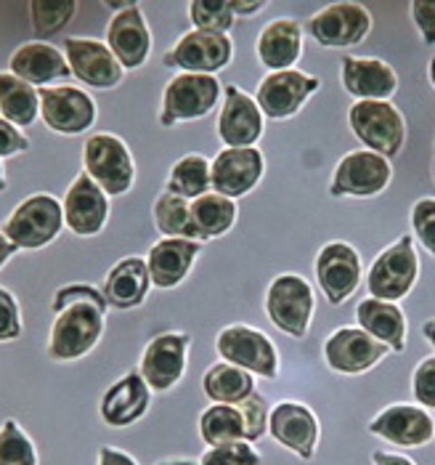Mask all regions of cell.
I'll list each match as a JSON object with an SVG mask.
<instances>
[{
	"instance_id": "1",
	"label": "cell",
	"mask_w": 435,
	"mask_h": 465,
	"mask_svg": "<svg viewBox=\"0 0 435 465\" xmlns=\"http://www.w3.org/2000/svg\"><path fill=\"white\" fill-rule=\"evenodd\" d=\"M51 309L56 320L51 324L48 357L56 361H77L88 357L104 335L109 309L104 292L93 285L72 282L56 290Z\"/></svg>"
},
{
	"instance_id": "2",
	"label": "cell",
	"mask_w": 435,
	"mask_h": 465,
	"mask_svg": "<svg viewBox=\"0 0 435 465\" xmlns=\"http://www.w3.org/2000/svg\"><path fill=\"white\" fill-rule=\"evenodd\" d=\"M64 229V208L53 194H33L22 200L8 221L3 223V234L19 251H40L51 245Z\"/></svg>"
},
{
	"instance_id": "3",
	"label": "cell",
	"mask_w": 435,
	"mask_h": 465,
	"mask_svg": "<svg viewBox=\"0 0 435 465\" xmlns=\"http://www.w3.org/2000/svg\"><path fill=\"white\" fill-rule=\"evenodd\" d=\"M417 280H420V255L414 248V237L403 234L372 261L366 287L372 298L399 303L401 298H406L414 290Z\"/></svg>"
},
{
	"instance_id": "4",
	"label": "cell",
	"mask_w": 435,
	"mask_h": 465,
	"mask_svg": "<svg viewBox=\"0 0 435 465\" xmlns=\"http://www.w3.org/2000/svg\"><path fill=\"white\" fill-rule=\"evenodd\" d=\"M82 171L107 192V197L128 194L136 181L133 154L114 134H93L82 143Z\"/></svg>"
},
{
	"instance_id": "5",
	"label": "cell",
	"mask_w": 435,
	"mask_h": 465,
	"mask_svg": "<svg viewBox=\"0 0 435 465\" xmlns=\"http://www.w3.org/2000/svg\"><path fill=\"white\" fill-rule=\"evenodd\" d=\"M316 312V295L300 274H279L266 290V314L290 338H305Z\"/></svg>"
},
{
	"instance_id": "6",
	"label": "cell",
	"mask_w": 435,
	"mask_h": 465,
	"mask_svg": "<svg viewBox=\"0 0 435 465\" xmlns=\"http://www.w3.org/2000/svg\"><path fill=\"white\" fill-rule=\"evenodd\" d=\"M220 94L223 88L216 74H191V72L176 74L162 91L160 125L173 128L179 123L208 117L218 107Z\"/></svg>"
},
{
	"instance_id": "7",
	"label": "cell",
	"mask_w": 435,
	"mask_h": 465,
	"mask_svg": "<svg viewBox=\"0 0 435 465\" xmlns=\"http://www.w3.org/2000/svg\"><path fill=\"white\" fill-rule=\"evenodd\" d=\"M348 125L363 149L388 160L401 154L406 143V120L391 102H356L348 109Z\"/></svg>"
},
{
	"instance_id": "8",
	"label": "cell",
	"mask_w": 435,
	"mask_h": 465,
	"mask_svg": "<svg viewBox=\"0 0 435 465\" xmlns=\"http://www.w3.org/2000/svg\"><path fill=\"white\" fill-rule=\"evenodd\" d=\"M218 357L250 375H260L266 381H276L279 375V351L274 341L255 330L250 324H228L216 338Z\"/></svg>"
},
{
	"instance_id": "9",
	"label": "cell",
	"mask_w": 435,
	"mask_h": 465,
	"mask_svg": "<svg viewBox=\"0 0 435 465\" xmlns=\"http://www.w3.org/2000/svg\"><path fill=\"white\" fill-rule=\"evenodd\" d=\"M393 181V168L391 160L369 152V149H356L348 152L334 173H332V183H329V194L332 197H377L380 192L388 189V183Z\"/></svg>"
},
{
	"instance_id": "10",
	"label": "cell",
	"mask_w": 435,
	"mask_h": 465,
	"mask_svg": "<svg viewBox=\"0 0 435 465\" xmlns=\"http://www.w3.org/2000/svg\"><path fill=\"white\" fill-rule=\"evenodd\" d=\"M40 91V117L62 136H80L96 123V102L88 91L77 85H48Z\"/></svg>"
},
{
	"instance_id": "11",
	"label": "cell",
	"mask_w": 435,
	"mask_h": 465,
	"mask_svg": "<svg viewBox=\"0 0 435 465\" xmlns=\"http://www.w3.org/2000/svg\"><path fill=\"white\" fill-rule=\"evenodd\" d=\"M308 35L324 48H351L372 33V14L362 3H332L308 19Z\"/></svg>"
},
{
	"instance_id": "12",
	"label": "cell",
	"mask_w": 435,
	"mask_h": 465,
	"mask_svg": "<svg viewBox=\"0 0 435 465\" xmlns=\"http://www.w3.org/2000/svg\"><path fill=\"white\" fill-rule=\"evenodd\" d=\"M234 59V43L228 35L191 30L165 54L162 64L170 70L191 72V74H216L226 70Z\"/></svg>"
},
{
	"instance_id": "13",
	"label": "cell",
	"mask_w": 435,
	"mask_h": 465,
	"mask_svg": "<svg viewBox=\"0 0 435 465\" xmlns=\"http://www.w3.org/2000/svg\"><path fill=\"white\" fill-rule=\"evenodd\" d=\"M319 77L300 70L268 72L255 94V102L268 120H290L319 91Z\"/></svg>"
},
{
	"instance_id": "14",
	"label": "cell",
	"mask_w": 435,
	"mask_h": 465,
	"mask_svg": "<svg viewBox=\"0 0 435 465\" xmlns=\"http://www.w3.org/2000/svg\"><path fill=\"white\" fill-rule=\"evenodd\" d=\"M188 346H191L188 332H162L146 343L139 372L154 394H165L181 383Z\"/></svg>"
},
{
	"instance_id": "15",
	"label": "cell",
	"mask_w": 435,
	"mask_h": 465,
	"mask_svg": "<svg viewBox=\"0 0 435 465\" xmlns=\"http://www.w3.org/2000/svg\"><path fill=\"white\" fill-rule=\"evenodd\" d=\"M391 354V349L362 327H337L324 341L326 367L337 375H363Z\"/></svg>"
},
{
	"instance_id": "16",
	"label": "cell",
	"mask_w": 435,
	"mask_h": 465,
	"mask_svg": "<svg viewBox=\"0 0 435 465\" xmlns=\"http://www.w3.org/2000/svg\"><path fill=\"white\" fill-rule=\"evenodd\" d=\"M266 173V157L257 146L220 149L210 160V183L213 192L228 200L247 197Z\"/></svg>"
},
{
	"instance_id": "17",
	"label": "cell",
	"mask_w": 435,
	"mask_h": 465,
	"mask_svg": "<svg viewBox=\"0 0 435 465\" xmlns=\"http://www.w3.org/2000/svg\"><path fill=\"white\" fill-rule=\"evenodd\" d=\"M316 282L332 306H343L362 285V258L348 242H326L316 255Z\"/></svg>"
},
{
	"instance_id": "18",
	"label": "cell",
	"mask_w": 435,
	"mask_h": 465,
	"mask_svg": "<svg viewBox=\"0 0 435 465\" xmlns=\"http://www.w3.org/2000/svg\"><path fill=\"white\" fill-rule=\"evenodd\" d=\"M268 433L274 436L276 444H282L285 450L295 452L303 460H311L316 455L319 447V418L308 404L285 399L276 407H271L268 415Z\"/></svg>"
},
{
	"instance_id": "19",
	"label": "cell",
	"mask_w": 435,
	"mask_h": 465,
	"mask_svg": "<svg viewBox=\"0 0 435 465\" xmlns=\"http://www.w3.org/2000/svg\"><path fill=\"white\" fill-rule=\"evenodd\" d=\"M64 59L70 64L72 77L85 83L88 88L109 91L122 83V64L114 59L107 43L93 37H67L64 40Z\"/></svg>"
},
{
	"instance_id": "20",
	"label": "cell",
	"mask_w": 435,
	"mask_h": 465,
	"mask_svg": "<svg viewBox=\"0 0 435 465\" xmlns=\"http://www.w3.org/2000/svg\"><path fill=\"white\" fill-rule=\"evenodd\" d=\"M266 117L250 94H245L237 85L223 88V107L218 114V139L226 143V149H242L255 146L263 139Z\"/></svg>"
},
{
	"instance_id": "21",
	"label": "cell",
	"mask_w": 435,
	"mask_h": 465,
	"mask_svg": "<svg viewBox=\"0 0 435 465\" xmlns=\"http://www.w3.org/2000/svg\"><path fill=\"white\" fill-rule=\"evenodd\" d=\"M366 429L396 447H425L435 436V420L430 410L420 404H391Z\"/></svg>"
},
{
	"instance_id": "22",
	"label": "cell",
	"mask_w": 435,
	"mask_h": 465,
	"mask_svg": "<svg viewBox=\"0 0 435 465\" xmlns=\"http://www.w3.org/2000/svg\"><path fill=\"white\" fill-rule=\"evenodd\" d=\"M64 223L77 237H96L104 232L109 221V197L107 192L91 179L85 171L77 173L72 186L67 189V197L62 203Z\"/></svg>"
},
{
	"instance_id": "23",
	"label": "cell",
	"mask_w": 435,
	"mask_h": 465,
	"mask_svg": "<svg viewBox=\"0 0 435 465\" xmlns=\"http://www.w3.org/2000/svg\"><path fill=\"white\" fill-rule=\"evenodd\" d=\"M340 83L356 102H391L399 91L396 70L377 56H345L340 64Z\"/></svg>"
},
{
	"instance_id": "24",
	"label": "cell",
	"mask_w": 435,
	"mask_h": 465,
	"mask_svg": "<svg viewBox=\"0 0 435 465\" xmlns=\"http://www.w3.org/2000/svg\"><path fill=\"white\" fill-rule=\"evenodd\" d=\"M107 45L122 70L144 67L151 51V33L146 27L144 11L139 3H130L125 11L111 14L107 27Z\"/></svg>"
},
{
	"instance_id": "25",
	"label": "cell",
	"mask_w": 435,
	"mask_h": 465,
	"mask_svg": "<svg viewBox=\"0 0 435 465\" xmlns=\"http://www.w3.org/2000/svg\"><path fill=\"white\" fill-rule=\"evenodd\" d=\"M149 404H151V389L146 386L141 372H125L104 391L99 412L109 429H128L144 418Z\"/></svg>"
},
{
	"instance_id": "26",
	"label": "cell",
	"mask_w": 435,
	"mask_h": 465,
	"mask_svg": "<svg viewBox=\"0 0 435 465\" xmlns=\"http://www.w3.org/2000/svg\"><path fill=\"white\" fill-rule=\"evenodd\" d=\"M8 72L35 88H48L51 83L67 80L72 74L64 54L45 40H33V43L19 45L8 59Z\"/></svg>"
},
{
	"instance_id": "27",
	"label": "cell",
	"mask_w": 435,
	"mask_h": 465,
	"mask_svg": "<svg viewBox=\"0 0 435 465\" xmlns=\"http://www.w3.org/2000/svg\"><path fill=\"white\" fill-rule=\"evenodd\" d=\"M199 252H202V242H197V240L165 237V240L154 242L146 255L151 285L160 290H173L181 285Z\"/></svg>"
},
{
	"instance_id": "28",
	"label": "cell",
	"mask_w": 435,
	"mask_h": 465,
	"mask_svg": "<svg viewBox=\"0 0 435 465\" xmlns=\"http://www.w3.org/2000/svg\"><path fill=\"white\" fill-rule=\"evenodd\" d=\"M255 54L268 72L295 70L303 56V25L290 16L268 22L257 35Z\"/></svg>"
},
{
	"instance_id": "29",
	"label": "cell",
	"mask_w": 435,
	"mask_h": 465,
	"mask_svg": "<svg viewBox=\"0 0 435 465\" xmlns=\"http://www.w3.org/2000/svg\"><path fill=\"white\" fill-rule=\"evenodd\" d=\"M149 287H151V277H149L146 258L128 255L109 269L102 292H104L107 306L128 312V309H139L144 303Z\"/></svg>"
},
{
	"instance_id": "30",
	"label": "cell",
	"mask_w": 435,
	"mask_h": 465,
	"mask_svg": "<svg viewBox=\"0 0 435 465\" xmlns=\"http://www.w3.org/2000/svg\"><path fill=\"white\" fill-rule=\"evenodd\" d=\"M356 322L366 335L385 343L391 351L406 349V317L399 303L380 301V298H363L356 306Z\"/></svg>"
},
{
	"instance_id": "31",
	"label": "cell",
	"mask_w": 435,
	"mask_h": 465,
	"mask_svg": "<svg viewBox=\"0 0 435 465\" xmlns=\"http://www.w3.org/2000/svg\"><path fill=\"white\" fill-rule=\"evenodd\" d=\"M40 114V91L11 72H0V117L16 128L33 125Z\"/></svg>"
},
{
	"instance_id": "32",
	"label": "cell",
	"mask_w": 435,
	"mask_h": 465,
	"mask_svg": "<svg viewBox=\"0 0 435 465\" xmlns=\"http://www.w3.org/2000/svg\"><path fill=\"white\" fill-rule=\"evenodd\" d=\"M191 221H194L199 242L218 240L226 232H231V226L237 223V203L223 194L208 192V194L191 200Z\"/></svg>"
},
{
	"instance_id": "33",
	"label": "cell",
	"mask_w": 435,
	"mask_h": 465,
	"mask_svg": "<svg viewBox=\"0 0 435 465\" xmlns=\"http://www.w3.org/2000/svg\"><path fill=\"white\" fill-rule=\"evenodd\" d=\"M202 391L216 404H239L257 389H255V378L247 370H239L228 361H218L205 372Z\"/></svg>"
},
{
	"instance_id": "34",
	"label": "cell",
	"mask_w": 435,
	"mask_h": 465,
	"mask_svg": "<svg viewBox=\"0 0 435 465\" xmlns=\"http://www.w3.org/2000/svg\"><path fill=\"white\" fill-rule=\"evenodd\" d=\"M213 189L210 183V160L199 152H188L181 160L173 163L170 176L165 183V192L179 194L183 200H197L202 194H208Z\"/></svg>"
},
{
	"instance_id": "35",
	"label": "cell",
	"mask_w": 435,
	"mask_h": 465,
	"mask_svg": "<svg viewBox=\"0 0 435 465\" xmlns=\"http://www.w3.org/2000/svg\"><path fill=\"white\" fill-rule=\"evenodd\" d=\"M199 436L210 447L245 439V418H242V410L237 404H210L199 415Z\"/></svg>"
},
{
	"instance_id": "36",
	"label": "cell",
	"mask_w": 435,
	"mask_h": 465,
	"mask_svg": "<svg viewBox=\"0 0 435 465\" xmlns=\"http://www.w3.org/2000/svg\"><path fill=\"white\" fill-rule=\"evenodd\" d=\"M151 215H154L157 229H160L165 237L197 240V229H194V221H191V203L179 197V194L162 192V194L154 200ZM197 242H199V240H197Z\"/></svg>"
},
{
	"instance_id": "37",
	"label": "cell",
	"mask_w": 435,
	"mask_h": 465,
	"mask_svg": "<svg viewBox=\"0 0 435 465\" xmlns=\"http://www.w3.org/2000/svg\"><path fill=\"white\" fill-rule=\"evenodd\" d=\"M77 3L74 0H33L30 3V25L33 35L51 37L62 33L72 22Z\"/></svg>"
},
{
	"instance_id": "38",
	"label": "cell",
	"mask_w": 435,
	"mask_h": 465,
	"mask_svg": "<svg viewBox=\"0 0 435 465\" xmlns=\"http://www.w3.org/2000/svg\"><path fill=\"white\" fill-rule=\"evenodd\" d=\"M0 465H37L35 441L14 418L0 426Z\"/></svg>"
},
{
	"instance_id": "39",
	"label": "cell",
	"mask_w": 435,
	"mask_h": 465,
	"mask_svg": "<svg viewBox=\"0 0 435 465\" xmlns=\"http://www.w3.org/2000/svg\"><path fill=\"white\" fill-rule=\"evenodd\" d=\"M188 19L194 30L220 33V35H228V30L237 22L228 0H194L188 3Z\"/></svg>"
},
{
	"instance_id": "40",
	"label": "cell",
	"mask_w": 435,
	"mask_h": 465,
	"mask_svg": "<svg viewBox=\"0 0 435 465\" xmlns=\"http://www.w3.org/2000/svg\"><path fill=\"white\" fill-rule=\"evenodd\" d=\"M199 465H260V452L255 450L250 441L239 439V441H226L210 447Z\"/></svg>"
},
{
	"instance_id": "41",
	"label": "cell",
	"mask_w": 435,
	"mask_h": 465,
	"mask_svg": "<svg viewBox=\"0 0 435 465\" xmlns=\"http://www.w3.org/2000/svg\"><path fill=\"white\" fill-rule=\"evenodd\" d=\"M242 410V418H245V439L253 444L260 441L266 433H268V415H271V407H268V399L255 391L253 396H247L245 401L237 404Z\"/></svg>"
},
{
	"instance_id": "42",
	"label": "cell",
	"mask_w": 435,
	"mask_h": 465,
	"mask_svg": "<svg viewBox=\"0 0 435 465\" xmlns=\"http://www.w3.org/2000/svg\"><path fill=\"white\" fill-rule=\"evenodd\" d=\"M411 232L435 258V197H422L411 205Z\"/></svg>"
},
{
	"instance_id": "43",
	"label": "cell",
	"mask_w": 435,
	"mask_h": 465,
	"mask_svg": "<svg viewBox=\"0 0 435 465\" xmlns=\"http://www.w3.org/2000/svg\"><path fill=\"white\" fill-rule=\"evenodd\" d=\"M411 394L414 401L425 410H435V357L422 359L411 375Z\"/></svg>"
},
{
	"instance_id": "44",
	"label": "cell",
	"mask_w": 435,
	"mask_h": 465,
	"mask_svg": "<svg viewBox=\"0 0 435 465\" xmlns=\"http://www.w3.org/2000/svg\"><path fill=\"white\" fill-rule=\"evenodd\" d=\"M22 335V312L11 290L0 287V343L16 341Z\"/></svg>"
},
{
	"instance_id": "45",
	"label": "cell",
	"mask_w": 435,
	"mask_h": 465,
	"mask_svg": "<svg viewBox=\"0 0 435 465\" xmlns=\"http://www.w3.org/2000/svg\"><path fill=\"white\" fill-rule=\"evenodd\" d=\"M409 11H411V19H414L420 37L428 45H435V0H414L409 5Z\"/></svg>"
},
{
	"instance_id": "46",
	"label": "cell",
	"mask_w": 435,
	"mask_h": 465,
	"mask_svg": "<svg viewBox=\"0 0 435 465\" xmlns=\"http://www.w3.org/2000/svg\"><path fill=\"white\" fill-rule=\"evenodd\" d=\"M27 149H30V139L16 125H11L8 120L0 117V160L24 154Z\"/></svg>"
},
{
	"instance_id": "47",
	"label": "cell",
	"mask_w": 435,
	"mask_h": 465,
	"mask_svg": "<svg viewBox=\"0 0 435 465\" xmlns=\"http://www.w3.org/2000/svg\"><path fill=\"white\" fill-rule=\"evenodd\" d=\"M99 465H139L133 455H128L125 450L117 447H102L99 450Z\"/></svg>"
},
{
	"instance_id": "48",
	"label": "cell",
	"mask_w": 435,
	"mask_h": 465,
	"mask_svg": "<svg viewBox=\"0 0 435 465\" xmlns=\"http://www.w3.org/2000/svg\"><path fill=\"white\" fill-rule=\"evenodd\" d=\"M266 8H268V3H266V0H255V3L234 0V3H231L234 16H253V14H260V11H266Z\"/></svg>"
},
{
	"instance_id": "49",
	"label": "cell",
	"mask_w": 435,
	"mask_h": 465,
	"mask_svg": "<svg viewBox=\"0 0 435 465\" xmlns=\"http://www.w3.org/2000/svg\"><path fill=\"white\" fill-rule=\"evenodd\" d=\"M372 463L374 465H417L411 458H403V455H396V452H382L377 450L372 455Z\"/></svg>"
},
{
	"instance_id": "50",
	"label": "cell",
	"mask_w": 435,
	"mask_h": 465,
	"mask_svg": "<svg viewBox=\"0 0 435 465\" xmlns=\"http://www.w3.org/2000/svg\"><path fill=\"white\" fill-rule=\"evenodd\" d=\"M16 251H19V248H16V245H14V242L0 232V269L11 261V255H14Z\"/></svg>"
},
{
	"instance_id": "51",
	"label": "cell",
	"mask_w": 435,
	"mask_h": 465,
	"mask_svg": "<svg viewBox=\"0 0 435 465\" xmlns=\"http://www.w3.org/2000/svg\"><path fill=\"white\" fill-rule=\"evenodd\" d=\"M422 335H425V341L433 346V351H435V320H430V322H425L422 324Z\"/></svg>"
},
{
	"instance_id": "52",
	"label": "cell",
	"mask_w": 435,
	"mask_h": 465,
	"mask_svg": "<svg viewBox=\"0 0 435 465\" xmlns=\"http://www.w3.org/2000/svg\"><path fill=\"white\" fill-rule=\"evenodd\" d=\"M157 465H197L194 460H165V463H157Z\"/></svg>"
},
{
	"instance_id": "53",
	"label": "cell",
	"mask_w": 435,
	"mask_h": 465,
	"mask_svg": "<svg viewBox=\"0 0 435 465\" xmlns=\"http://www.w3.org/2000/svg\"><path fill=\"white\" fill-rule=\"evenodd\" d=\"M8 189V181H5V173H3V163H0V192Z\"/></svg>"
},
{
	"instance_id": "54",
	"label": "cell",
	"mask_w": 435,
	"mask_h": 465,
	"mask_svg": "<svg viewBox=\"0 0 435 465\" xmlns=\"http://www.w3.org/2000/svg\"><path fill=\"white\" fill-rule=\"evenodd\" d=\"M428 74H430V85L435 88V56L430 59V67H428Z\"/></svg>"
},
{
	"instance_id": "55",
	"label": "cell",
	"mask_w": 435,
	"mask_h": 465,
	"mask_svg": "<svg viewBox=\"0 0 435 465\" xmlns=\"http://www.w3.org/2000/svg\"><path fill=\"white\" fill-rule=\"evenodd\" d=\"M433 179H435V163H433Z\"/></svg>"
}]
</instances>
